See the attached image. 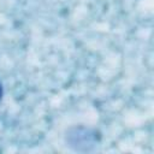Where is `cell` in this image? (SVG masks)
I'll list each match as a JSON object with an SVG mask.
<instances>
[{
	"label": "cell",
	"instance_id": "cell-1",
	"mask_svg": "<svg viewBox=\"0 0 154 154\" xmlns=\"http://www.w3.org/2000/svg\"><path fill=\"white\" fill-rule=\"evenodd\" d=\"M1 95H2V88H1V84H0V99H1Z\"/></svg>",
	"mask_w": 154,
	"mask_h": 154
}]
</instances>
